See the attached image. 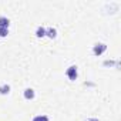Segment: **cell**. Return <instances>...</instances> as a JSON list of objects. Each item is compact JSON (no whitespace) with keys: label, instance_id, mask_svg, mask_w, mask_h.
Listing matches in <instances>:
<instances>
[{"label":"cell","instance_id":"1","mask_svg":"<svg viewBox=\"0 0 121 121\" xmlns=\"http://www.w3.org/2000/svg\"><path fill=\"white\" fill-rule=\"evenodd\" d=\"M105 51H107V44H105V43H97V44L93 46V54H94L95 57L104 54Z\"/></svg>","mask_w":121,"mask_h":121},{"label":"cell","instance_id":"2","mask_svg":"<svg viewBox=\"0 0 121 121\" xmlns=\"http://www.w3.org/2000/svg\"><path fill=\"white\" fill-rule=\"evenodd\" d=\"M66 76L69 77V80L71 81H76L77 77H78V70H77V66H70L66 71Z\"/></svg>","mask_w":121,"mask_h":121},{"label":"cell","instance_id":"3","mask_svg":"<svg viewBox=\"0 0 121 121\" xmlns=\"http://www.w3.org/2000/svg\"><path fill=\"white\" fill-rule=\"evenodd\" d=\"M23 97H24V100L30 101V100H34L36 93H34V90H33V88H26V90L23 91Z\"/></svg>","mask_w":121,"mask_h":121},{"label":"cell","instance_id":"4","mask_svg":"<svg viewBox=\"0 0 121 121\" xmlns=\"http://www.w3.org/2000/svg\"><path fill=\"white\" fill-rule=\"evenodd\" d=\"M46 37L48 39H56L57 37V30L54 27H47L46 29Z\"/></svg>","mask_w":121,"mask_h":121},{"label":"cell","instance_id":"5","mask_svg":"<svg viewBox=\"0 0 121 121\" xmlns=\"http://www.w3.org/2000/svg\"><path fill=\"white\" fill-rule=\"evenodd\" d=\"M10 26V20L6 16H0V29H9Z\"/></svg>","mask_w":121,"mask_h":121},{"label":"cell","instance_id":"6","mask_svg":"<svg viewBox=\"0 0 121 121\" xmlns=\"http://www.w3.org/2000/svg\"><path fill=\"white\" fill-rule=\"evenodd\" d=\"M36 37H39V39H41V37H46V27H43V26H39L37 29H36Z\"/></svg>","mask_w":121,"mask_h":121},{"label":"cell","instance_id":"7","mask_svg":"<svg viewBox=\"0 0 121 121\" xmlns=\"http://www.w3.org/2000/svg\"><path fill=\"white\" fill-rule=\"evenodd\" d=\"M10 90H12V87L9 84H2V86H0V94H2V95H7L10 93Z\"/></svg>","mask_w":121,"mask_h":121},{"label":"cell","instance_id":"8","mask_svg":"<svg viewBox=\"0 0 121 121\" xmlns=\"http://www.w3.org/2000/svg\"><path fill=\"white\" fill-rule=\"evenodd\" d=\"M115 63H117V60H104L103 61V66L104 67H115Z\"/></svg>","mask_w":121,"mask_h":121},{"label":"cell","instance_id":"9","mask_svg":"<svg viewBox=\"0 0 121 121\" xmlns=\"http://www.w3.org/2000/svg\"><path fill=\"white\" fill-rule=\"evenodd\" d=\"M31 121H48V117L47 115H36V117H33Z\"/></svg>","mask_w":121,"mask_h":121},{"label":"cell","instance_id":"10","mask_svg":"<svg viewBox=\"0 0 121 121\" xmlns=\"http://www.w3.org/2000/svg\"><path fill=\"white\" fill-rule=\"evenodd\" d=\"M7 34H9V29H0V39L7 37Z\"/></svg>","mask_w":121,"mask_h":121},{"label":"cell","instance_id":"11","mask_svg":"<svg viewBox=\"0 0 121 121\" xmlns=\"http://www.w3.org/2000/svg\"><path fill=\"white\" fill-rule=\"evenodd\" d=\"M84 86H86V87H94L95 84H94V83H91V81H86V83H84Z\"/></svg>","mask_w":121,"mask_h":121},{"label":"cell","instance_id":"12","mask_svg":"<svg viewBox=\"0 0 121 121\" xmlns=\"http://www.w3.org/2000/svg\"><path fill=\"white\" fill-rule=\"evenodd\" d=\"M84 121H100L98 118H87V120H84Z\"/></svg>","mask_w":121,"mask_h":121}]
</instances>
